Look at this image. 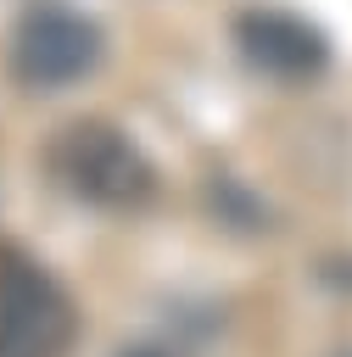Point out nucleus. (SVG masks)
I'll return each instance as SVG.
<instances>
[{"instance_id":"6","label":"nucleus","mask_w":352,"mask_h":357,"mask_svg":"<svg viewBox=\"0 0 352 357\" xmlns=\"http://www.w3.org/2000/svg\"><path fill=\"white\" fill-rule=\"evenodd\" d=\"M341 357H352V351H341Z\"/></svg>"},{"instance_id":"4","label":"nucleus","mask_w":352,"mask_h":357,"mask_svg":"<svg viewBox=\"0 0 352 357\" xmlns=\"http://www.w3.org/2000/svg\"><path fill=\"white\" fill-rule=\"evenodd\" d=\"M240 50H246V61L251 67H263V73H274V78H307V73H318L324 67V33L318 28H307L302 17H291V11H274V6H257V11H246L240 17Z\"/></svg>"},{"instance_id":"3","label":"nucleus","mask_w":352,"mask_h":357,"mask_svg":"<svg viewBox=\"0 0 352 357\" xmlns=\"http://www.w3.org/2000/svg\"><path fill=\"white\" fill-rule=\"evenodd\" d=\"M101 61V28L67 6H39L11 33V73L28 89H67Z\"/></svg>"},{"instance_id":"1","label":"nucleus","mask_w":352,"mask_h":357,"mask_svg":"<svg viewBox=\"0 0 352 357\" xmlns=\"http://www.w3.org/2000/svg\"><path fill=\"white\" fill-rule=\"evenodd\" d=\"M45 167L73 201L101 206V212H134L156 190V173H151L145 151L101 117L61 123L45 145Z\"/></svg>"},{"instance_id":"5","label":"nucleus","mask_w":352,"mask_h":357,"mask_svg":"<svg viewBox=\"0 0 352 357\" xmlns=\"http://www.w3.org/2000/svg\"><path fill=\"white\" fill-rule=\"evenodd\" d=\"M123 357H162V351H151V346H134V351H123Z\"/></svg>"},{"instance_id":"2","label":"nucleus","mask_w":352,"mask_h":357,"mask_svg":"<svg viewBox=\"0 0 352 357\" xmlns=\"http://www.w3.org/2000/svg\"><path fill=\"white\" fill-rule=\"evenodd\" d=\"M78 312L61 279L17 245H0V357H67Z\"/></svg>"}]
</instances>
